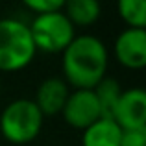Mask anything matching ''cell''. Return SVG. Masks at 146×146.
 <instances>
[{"label": "cell", "instance_id": "12", "mask_svg": "<svg viewBox=\"0 0 146 146\" xmlns=\"http://www.w3.org/2000/svg\"><path fill=\"white\" fill-rule=\"evenodd\" d=\"M118 15L128 28L144 30L146 28V2L144 0H120Z\"/></svg>", "mask_w": 146, "mask_h": 146}, {"label": "cell", "instance_id": "13", "mask_svg": "<svg viewBox=\"0 0 146 146\" xmlns=\"http://www.w3.org/2000/svg\"><path fill=\"white\" fill-rule=\"evenodd\" d=\"M63 0H26L24 7L35 15H46L63 9Z\"/></svg>", "mask_w": 146, "mask_h": 146}, {"label": "cell", "instance_id": "7", "mask_svg": "<svg viewBox=\"0 0 146 146\" xmlns=\"http://www.w3.org/2000/svg\"><path fill=\"white\" fill-rule=\"evenodd\" d=\"M113 54L122 67L131 70L143 68L146 65V30H122L115 39Z\"/></svg>", "mask_w": 146, "mask_h": 146}, {"label": "cell", "instance_id": "5", "mask_svg": "<svg viewBox=\"0 0 146 146\" xmlns=\"http://www.w3.org/2000/svg\"><path fill=\"white\" fill-rule=\"evenodd\" d=\"M61 117L68 126L83 131L98 118H102V111L93 91H70L61 111Z\"/></svg>", "mask_w": 146, "mask_h": 146}, {"label": "cell", "instance_id": "3", "mask_svg": "<svg viewBox=\"0 0 146 146\" xmlns=\"http://www.w3.org/2000/svg\"><path fill=\"white\" fill-rule=\"evenodd\" d=\"M44 117L33 100L17 98L4 107L0 115V133L11 144L32 143L43 129Z\"/></svg>", "mask_w": 146, "mask_h": 146}, {"label": "cell", "instance_id": "8", "mask_svg": "<svg viewBox=\"0 0 146 146\" xmlns=\"http://www.w3.org/2000/svg\"><path fill=\"white\" fill-rule=\"evenodd\" d=\"M68 94H70V87L67 85V82L63 78L54 76L39 83L33 104L37 106L43 117H54V115H61Z\"/></svg>", "mask_w": 146, "mask_h": 146}, {"label": "cell", "instance_id": "4", "mask_svg": "<svg viewBox=\"0 0 146 146\" xmlns=\"http://www.w3.org/2000/svg\"><path fill=\"white\" fill-rule=\"evenodd\" d=\"M30 26L32 41L37 52L63 54L76 37V28L65 17L63 9L46 15H35Z\"/></svg>", "mask_w": 146, "mask_h": 146}, {"label": "cell", "instance_id": "6", "mask_svg": "<svg viewBox=\"0 0 146 146\" xmlns=\"http://www.w3.org/2000/svg\"><path fill=\"white\" fill-rule=\"evenodd\" d=\"M111 118L122 131L146 129V93L141 87L122 91Z\"/></svg>", "mask_w": 146, "mask_h": 146}, {"label": "cell", "instance_id": "14", "mask_svg": "<svg viewBox=\"0 0 146 146\" xmlns=\"http://www.w3.org/2000/svg\"><path fill=\"white\" fill-rule=\"evenodd\" d=\"M118 146H146V129H129L122 131Z\"/></svg>", "mask_w": 146, "mask_h": 146}, {"label": "cell", "instance_id": "9", "mask_svg": "<svg viewBox=\"0 0 146 146\" xmlns=\"http://www.w3.org/2000/svg\"><path fill=\"white\" fill-rule=\"evenodd\" d=\"M122 129L113 118H98L82 131V146H118Z\"/></svg>", "mask_w": 146, "mask_h": 146}, {"label": "cell", "instance_id": "1", "mask_svg": "<svg viewBox=\"0 0 146 146\" xmlns=\"http://www.w3.org/2000/svg\"><path fill=\"white\" fill-rule=\"evenodd\" d=\"M61 56L63 80L72 91H93L106 78L109 52L98 37L76 35Z\"/></svg>", "mask_w": 146, "mask_h": 146}, {"label": "cell", "instance_id": "10", "mask_svg": "<svg viewBox=\"0 0 146 146\" xmlns=\"http://www.w3.org/2000/svg\"><path fill=\"white\" fill-rule=\"evenodd\" d=\"M63 13L74 26H91L100 19L102 7L96 0H68L63 4Z\"/></svg>", "mask_w": 146, "mask_h": 146}, {"label": "cell", "instance_id": "2", "mask_svg": "<svg viewBox=\"0 0 146 146\" xmlns=\"http://www.w3.org/2000/svg\"><path fill=\"white\" fill-rule=\"evenodd\" d=\"M37 50L30 26L13 17L0 19V70L17 72L33 61Z\"/></svg>", "mask_w": 146, "mask_h": 146}, {"label": "cell", "instance_id": "11", "mask_svg": "<svg viewBox=\"0 0 146 146\" xmlns=\"http://www.w3.org/2000/svg\"><path fill=\"white\" fill-rule=\"evenodd\" d=\"M93 93H94V96H96V102L100 106V111H102V117L111 118L115 107H117V104H118V98H120V94H122L120 83H118L117 80L106 76V78L93 89Z\"/></svg>", "mask_w": 146, "mask_h": 146}]
</instances>
